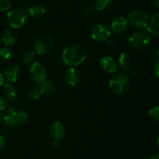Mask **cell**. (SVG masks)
<instances>
[{
	"mask_svg": "<svg viewBox=\"0 0 159 159\" xmlns=\"http://www.w3.org/2000/svg\"><path fill=\"white\" fill-rule=\"evenodd\" d=\"M80 72L75 67H70L65 74V80L67 84L71 87H75L80 82Z\"/></svg>",
	"mask_w": 159,
	"mask_h": 159,
	"instance_id": "13",
	"label": "cell"
},
{
	"mask_svg": "<svg viewBox=\"0 0 159 159\" xmlns=\"http://www.w3.org/2000/svg\"><path fill=\"white\" fill-rule=\"evenodd\" d=\"M29 17L30 16L31 17L34 18H40V17H43L46 12V9L41 5H34V6H30L27 10Z\"/></svg>",
	"mask_w": 159,
	"mask_h": 159,
	"instance_id": "18",
	"label": "cell"
},
{
	"mask_svg": "<svg viewBox=\"0 0 159 159\" xmlns=\"http://www.w3.org/2000/svg\"><path fill=\"white\" fill-rule=\"evenodd\" d=\"M151 41L150 34L144 29H137L128 38L129 45L136 50H142L148 47Z\"/></svg>",
	"mask_w": 159,
	"mask_h": 159,
	"instance_id": "5",
	"label": "cell"
},
{
	"mask_svg": "<svg viewBox=\"0 0 159 159\" xmlns=\"http://www.w3.org/2000/svg\"><path fill=\"white\" fill-rule=\"evenodd\" d=\"M1 41L6 47H12L17 43L18 37L13 31L6 29L2 31L1 36Z\"/></svg>",
	"mask_w": 159,
	"mask_h": 159,
	"instance_id": "15",
	"label": "cell"
},
{
	"mask_svg": "<svg viewBox=\"0 0 159 159\" xmlns=\"http://www.w3.org/2000/svg\"><path fill=\"white\" fill-rule=\"evenodd\" d=\"M6 138H5V137H3V136H0V149L2 148L3 147L6 145Z\"/></svg>",
	"mask_w": 159,
	"mask_h": 159,
	"instance_id": "32",
	"label": "cell"
},
{
	"mask_svg": "<svg viewBox=\"0 0 159 159\" xmlns=\"http://www.w3.org/2000/svg\"><path fill=\"white\" fill-rule=\"evenodd\" d=\"M152 2H153L154 5H155V6L159 7V0H152Z\"/></svg>",
	"mask_w": 159,
	"mask_h": 159,
	"instance_id": "36",
	"label": "cell"
},
{
	"mask_svg": "<svg viewBox=\"0 0 159 159\" xmlns=\"http://www.w3.org/2000/svg\"><path fill=\"white\" fill-rule=\"evenodd\" d=\"M54 46V40L50 35H42L37 37L34 43V51L37 55L49 53Z\"/></svg>",
	"mask_w": 159,
	"mask_h": 159,
	"instance_id": "6",
	"label": "cell"
},
{
	"mask_svg": "<svg viewBox=\"0 0 159 159\" xmlns=\"http://www.w3.org/2000/svg\"><path fill=\"white\" fill-rule=\"evenodd\" d=\"M106 42V45H107V46L109 48H111V49H113V48H114L115 47H116V41H115L113 39H111V38H109L108 40Z\"/></svg>",
	"mask_w": 159,
	"mask_h": 159,
	"instance_id": "30",
	"label": "cell"
},
{
	"mask_svg": "<svg viewBox=\"0 0 159 159\" xmlns=\"http://www.w3.org/2000/svg\"><path fill=\"white\" fill-rule=\"evenodd\" d=\"M129 71V73H128V75H129V76H134L135 75H136V70H134V69H132V70H128Z\"/></svg>",
	"mask_w": 159,
	"mask_h": 159,
	"instance_id": "33",
	"label": "cell"
},
{
	"mask_svg": "<svg viewBox=\"0 0 159 159\" xmlns=\"http://www.w3.org/2000/svg\"><path fill=\"white\" fill-rule=\"evenodd\" d=\"M2 120H3V114L2 112V111H0V122H1Z\"/></svg>",
	"mask_w": 159,
	"mask_h": 159,
	"instance_id": "38",
	"label": "cell"
},
{
	"mask_svg": "<svg viewBox=\"0 0 159 159\" xmlns=\"http://www.w3.org/2000/svg\"><path fill=\"white\" fill-rule=\"evenodd\" d=\"M4 80H5L4 75H3L2 73H0V87H2V86L4 84Z\"/></svg>",
	"mask_w": 159,
	"mask_h": 159,
	"instance_id": "34",
	"label": "cell"
},
{
	"mask_svg": "<svg viewBox=\"0 0 159 159\" xmlns=\"http://www.w3.org/2000/svg\"><path fill=\"white\" fill-rule=\"evenodd\" d=\"M129 23L137 29H144L148 24V18L144 11L134 9L130 12L128 17Z\"/></svg>",
	"mask_w": 159,
	"mask_h": 159,
	"instance_id": "8",
	"label": "cell"
},
{
	"mask_svg": "<svg viewBox=\"0 0 159 159\" xmlns=\"http://www.w3.org/2000/svg\"><path fill=\"white\" fill-rule=\"evenodd\" d=\"M3 91L5 97L9 101H16L18 99V91L16 88L11 84H6L3 86Z\"/></svg>",
	"mask_w": 159,
	"mask_h": 159,
	"instance_id": "16",
	"label": "cell"
},
{
	"mask_svg": "<svg viewBox=\"0 0 159 159\" xmlns=\"http://www.w3.org/2000/svg\"><path fill=\"white\" fill-rule=\"evenodd\" d=\"M59 146H60V143H59L58 140H54V142L53 143V147L57 148Z\"/></svg>",
	"mask_w": 159,
	"mask_h": 159,
	"instance_id": "35",
	"label": "cell"
},
{
	"mask_svg": "<svg viewBox=\"0 0 159 159\" xmlns=\"http://www.w3.org/2000/svg\"><path fill=\"white\" fill-rule=\"evenodd\" d=\"M87 58V50L79 44H71L65 47L62 52V59L69 67L81 65Z\"/></svg>",
	"mask_w": 159,
	"mask_h": 159,
	"instance_id": "1",
	"label": "cell"
},
{
	"mask_svg": "<svg viewBox=\"0 0 159 159\" xmlns=\"http://www.w3.org/2000/svg\"><path fill=\"white\" fill-rule=\"evenodd\" d=\"M35 51L33 50H26V51H23L21 55V61L23 64L31 63L34 61V58H35Z\"/></svg>",
	"mask_w": 159,
	"mask_h": 159,
	"instance_id": "20",
	"label": "cell"
},
{
	"mask_svg": "<svg viewBox=\"0 0 159 159\" xmlns=\"http://www.w3.org/2000/svg\"><path fill=\"white\" fill-rule=\"evenodd\" d=\"M1 43H2V42H1V39H0V47H1Z\"/></svg>",
	"mask_w": 159,
	"mask_h": 159,
	"instance_id": "41",
	"label": "cell"
},
{
	"mask_svg": "<svg viewBox=\"0 0 159 159\" xmlns=\"http://www.w3.org/2000/svg\"><path fill=\"white\" fill-rule=\"evenodd\" d=\"M151 159H159V154H155V155L152 156V157H151Z\"/></svg>",
	"mask_w": 159,
	"mask_h": 159,
	"instance_id": "37",
	"label": "cell"
},
{
	"mask_svg": "<svg viewBox=\"0 0 159 159\" xmlns=\"http://www.w3.org/2000/svg\"><path fill=\"white\" fill-rule=\"evenodd\" d=\"M113 0H96L95 7L96 10L105 11L111 6Z\"/></svg>",
	"mask_w": 159,
	"mask_h": 159,
	"instance_id": "21",
	"label": "cell"
},
{
	"mask_svg": "<svg viewBox=\"0 0 159 159\" xmlns=\"http://www.w3.org/2000/svg\"><path fill=\"white\" fill-rule=\"evenodd\" d=\"M29 18L27 11L22 8H15L6 15V22L10 27L19 29L24 26Z\"/></svg>",
	"mask_w": 159,
	"mask_h": 159,
	"instance_id": "4",
	"label": "cell"
},
{
	"mask_svg": "<svg viewBox=\"0 0 159 159\" xmlns=\"http://www.w3.org/2000/svg\"><path fill=\"white\" fill-rule=\"evenodd\" d=\"M41 86L43 89V92L44 94H53L55 91V86L52 84L51 82L48 80L43 81V83H41Z\"/></svg>",
	"mask_w": 159,
	"mask_h": 159,
	"instance_id": "24",
	"label": "cell"
},
{
	"mask_svg": "<svg viewBox=\"0 0 159 159\" xmlns=\"http://www.w3.org/2000/svg\"><path fill=\"white\" fill-rule=\"evenodd\" d=\"M157 144H158V148H159V137H158V140H157Z\"/></svg>",
	"mask_w": 159,
	"mask_h": 159,
	"instance_id": "39",
	"label": "cell"
},
{
	"mask_svg": "<svg viewBox=\"0 0 159 159\" xmlns=\"http://www.w3.org/2000/svg\"><path fill=\"white\" fill-rule=\"evenodd\" d=\"M3 75H4L5 80L9 84H12L18 80L21 75V71H20V69L16 65H11L6 69Z\"/></svg>",
	"mask_w": 159,
	"mask_h": 159,
	"instance_id": "14",
	"label": "cell"
},
{
	"mask_svg": "<svg viewBox=\"0 0 159 159\" xmlns=\"http://www.w3.org/2000/svg\"><path fill=\"white\" fill-rule=\"evenodd\" d=\"M148 117L154 123H159V106H155L149 110Z\"/></svg>",
	"mask_w": 159,
	"mask_h": 159,
	"instance_id": "23",
	"label": "cell"
},
{
	"mask_svg": "<svg viewBox=\"0 0 159 159\" xmlns=\"http://www.w3.org/2000/svg\"><path fill=\"white\" fill-rule=\"evenodd\" d=\"M29 75L30 79L36 84H41L47 80L48 78V70L43 64L41 62H36L31 65L29 70Z\"/></svg>",
	"mask_w": 159,
	"mask_h": 159,
	"instance_id": "7",
	"label": "cell"
},
{
	"mask_svg": "<svg viewBox=\"0 0 159 159\" xmlns=\"http://www.w3.org/2000/svg\"><path fill=\"white\" fill-rule=\"evenodd\" d=\"M50 134L54 140H61L65 137L66 134V129L63 123L60 121H54L50 126Z\"/></svg>",
	"mask_w": 159,
	"mask_h": 159,
	"instance_id": "12",
	"label": "cell"
},
{
	"mask_svg": "<svg viewBox=\"0 0 159 159\" xmlns=\"http://www.w3.org/2000/svg\"><path fill=\"white\" fill-rule=\"evenodd\" d=\"M157 55H158V58H159V48L158 49V51H157Z\"/></svg>",
	"mask_w": 159,
	"mask_h": 159,
	"instance_id": "40",
	"label": "cell"
},
{
	"mask_svg": "<svg viewBox=\"0 0 159 159\" xmlns=\"http://www.w3.org/2000/svg\"><path fill=\"white\" fill-rule=\"evenodd\" d=\"M111 31L105 24L99 23L93 28L91 31V37L96 42H105L110 38Z\"/></svg>",
	"mask_w": 159,
	"mask_h": 159,
	"instance_id": "9",
	"label": "cell"
},
{
	"mask_svg": "<svg viewBox=\"0 0 159 159\" xmlns=\"http://www.w3.org/2000/svg\"><path fill=\"white\" fill-rule=\"evenodd\" d=\"M149 24L153 25V26H159V13L154 14V15L152 16Z\"/></svg>",
	"mask_w": 159,
	"mask_h": 159,
	"instance_id": "28",
	"label": "cell"
},
{
	"mask_svg": "<svg viewBox=\"0 0 159 159\" xmlns=\"http://www.w3.org/2000/svg\"><path fill=\"white\" fill-rule=\"evenodd\" d=\"M43 94H44V92L40 84H37L36 85L32 86L27 93L28 98L31 99H38Z\"/></svg>",
	"mask_w": 159,
	"mask_h": 159,
	"instance_id": "19",
	"label": "cell"
},
{
	"mask_svg": "<svg viewBox=\"0 0 159 159\" xmlns=\"http://www.w3.org/2000/svg\"><path fill=\"white\" fill-rule=\"evenodd\" d=\"M6 109V100L4 97L0 95V111H4Z\"/></svg>",
	"mask_w": 159,
	"mask_h": 159,
	"instance_id": "29",
	"label": "cell"
},
{
	"mask_svg": "<svg viewBox=\"0 0 159 159\" xmlns=\"http://www.w3.org/2000/svg\"><path fill=\"white\" fill-rule=\"evenodd\" d=\"M153 70H154V73H155V76H156L157 77L159 78V59L158 61H156V62H155V65H154Z\"/></svg>",
	"mask_w": 159,
	"mask_h": 159,
	"instance_id": "31",
	"label": "cell"
},
{
	"mask_svg": "<svg viewBox=\"0 0 159 159\" xmlns=\"http://www.w3.org/2000/svg\"><path fill=\"white\" fill-rule=\"evenodd\" d=\"M12 51L8 47L0 49V59L4 62H8L12 59Z\"/></svg>",
	"mask_w": 159,
	"mask_h": 159,
	"instance_id": "22",
	"label": "cell"
},
{
	"mask_svg": "<svg viewBox=\"0 0 159 159\" xmlns=\"http://www.w3.org/2000/svg\"><path fill=\"white\" fill-rule=\"evenodd\" d=\"M12 6L11 0H0V11L9 10Z\"/></svg>",
	"mask_w": 159,
	"mask_h": 159,
	"instance_id": "26",
	"label": "cell"
},
{
	"mask_svg": "<svg viewBox=\"0 0 159 159\" xmlns=\"http://www.w3.org/2000/svg\"><path fill=\"white\" fill-rule=\"evenodd\" d=\"M96 9L95 7V6H88L84 8L83 9V13L85 15H93L95 12H96Z\"/></svg>",
	"mask_w": 159,
	"mask_h": 159,
	"instance_id": "27",
	"label": "cell"
},
{
	"mask_svg": "<svg viewBox=\"0 0 159 159\" xmlns=\"http://www.w3.org/2000/svg\"><path fill=\"white\" fill-rule=\"evenodd\" d=\"M146 31L148 32L150 35L155 36V37H158L159 36V26H155L153 25L148 24L146 26Z\"/></svg>",
	"mask_w": 159,
	"mask_h": 159,
	"instance_id": "25",
	"label": "cell"
},
{
	"mask_svg": "<svg viewBox=\"0 0 159 159\" xmlns=\"http://www.w3.org/2000/svg\"><path fill=\"white\" fill-rule=\"evenodd\" d=\"M118 66L124 71H128L131 65V58L127 53L122 52L120 54L117 60Z\"/></svg>",
	"mask_w": 159,
	"mask_h": 159,
	"instance_id": "17",
	"label": "cell"
},
{
	"mask_svg": "<svg viewBox=\"0 0 159 159\" xmlns=\"http://www.w3.org/2000/svg\"><path fill=\"white\" fill-rule=\"evenodd\" d=\"M128 26V20L124 17H117L110 23V31L116 35L124 34Z\"/></svg>",
	"mask_w": 159,
	"mask_h": 159,
	"instance_id": "10",
	"label": "cell"
},
{
	"mask_svg": "<svg viewBox=\"0 0 159 159\" xmlns=\"http://www.w3.org/2000/svg\"><path fill=\"white\" fill-rule=\"evenodd\" d=\"M5 123L10 126H20L26 124L29 120V115L26 112L18 110L14 107H9L3 114Z\"/></svg>",
	"mask_w": 159,
	"mask_h": 159,
	"instance_id": "3",
	"label": "cell"
},
{
	"mask_svg": "<svg viewBox=\"0 0 159 159\" xmlns=\"http://www.w3.org/2000/svg\"><path fill=\"white\" fill-rule=\"evenodd\" d=\"M101 70L107 73H115L117 70V61L110 56H104L99 61Z\"/></svg>",
	"mask_w": 159,
	"mask_h": 159,
	"instance_id": "11",
	"label": "cell"
},
{
	"mask_svg": "<svg viewBox=\"0 0 159 159\" xmlns=\"http://www.w3.org/2000/svg\"><path fill=\"white\" fill-rule=\"evenodd\" d=\"M109 87L114 94L124 95L129 91L130 87V76L125 73H115L110 79Z\"/></svg>",
	"mask_w": 159,
	"mask_h": 159,
	"instance_id": "2",
	"label": "cell"
}]
</instances>
